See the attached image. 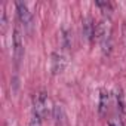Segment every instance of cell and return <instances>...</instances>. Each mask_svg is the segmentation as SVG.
<instances>
[{
    "instance_id": "30bf717a",
    "label": "cell",
    "mask_w": 126,
    "mask_h": 126,
    "mask_svg": "<svg viewBox=\"0 0 126 126\" xmlns=\"http://www.w3.org/2000/svg\"><path fill=\"white\" fill-rule=\"evenodd\" d=\"M116 98H117V104H119L120 110H122V111H126V105H125V98H123V94H122L120 91H117V95H116Z\"/></svg>"
},
{
    "instance_id": "3957f363",
    "label": "cell",
    "mask_w": 126,
    "mask_h": 126,
    "mask_svg": "<svg viewBox=\"0 0 126 126\" xmlns=\"http://www.w3.org/2000/svg\"><path fill=\"white\" fill-rule=\"evenodd\" d=\"M15 6H16L18 19H19L21 25H22L28 33H31V30H33V15H31L28 6H27L24 2H16Z\"/></svg>"
},
{
    "instance_id": "ba28073f",
    "label": "cell",
    "mask_w": 126,
    "mask_h": 126,
    "mask_svg": "<svg viewBox=\"0 0 126 126\" xmlns=\"http://www.w3.org/2000/svg\"><path fill=\"white\" fill-rule=\"evenodd\" d=\"M61 39H62V47L65 50H70L73 47V33L70 28H62L61 31Z\"/></svg>"
},
{
    "instance_id": "7a4b0ae2",
    "label": "cell",
    "mask_w": 126,
    "mask_h": 126,
    "mask_svg": "<svg viewBox=\"0 0 126 126\" xmlns=\"http://www.w3.org/2000/svg\"><path fill=\"white\" fill-rule=\"evenodd\" d=\"M47 102L49 98L45 92H37L33 96V116H36L37 119L43 120L47 116Z\"/></svg>"
},
{
    "instance_id": "9c48e42d",
    "label": "cell",
    "mask_w": 126,
    "mask_h": 126,
    "mask_svg": "<svg viewBox=\"0 0 126 126\" xmlns=\"http://www.w3.org/2000/svg\"><path fill=\"white\" fill-rule=\"evenodd\" d=\"M108 126H123V122H122L120 116L119 117L117 116H111L108 119Z\"/></svg>"
},
{
    "instance_id": "7c38bea8",
    "label": "cell",
    "mask_w": 126,
    "mask_h": 126,
    "mask_svg": "<svg viewBox=\"0 0 126 126\" xmlns=\"http://www.w3.org/2000/svg\"><path fill=\"white\" fill-rule=\"evenodd\" d=\"M28 126H42V120L37 119L36 116H31V119L28 122Z\"/></svg>"
},
{
    "instance_id": "277c9868",
    "label": "cell",
    "mask_w": 126,
    "mask_h": 126,
    "mask_svg": "<svg viewBox=\"0 0 126 126\" xmlns=\"http://www.w3.org/2000/svg\"><path fill=\"white\" fill-rule=\"evenodd\" d=\"M12 46H14V59H15V64L18 65L24 56V40H22V33H21L19 25H16L14 30Z\"/></svg>"
},
{
    "instance_id": "5b68a950",
    "label": "cell",
    "mask_w": 126,
    "mask_h": 126,
    "mask_svg": "<svg viewBox=\"0 0 126 126\" xmlns=\"http://www.w3.org/2000/svg\"><path fill=\"white\" fill-rule=\"evenodd\" d=\"M67 67V56L61 52H53L52 53V59H50V70H52V74L56 76V74H61L62 71L65 70Z\"/></svg>"
},
{
    "instance_id": "52a82bcc",
    "label": "cell",
    "mask_w": 126,
    "mask_h": 126,
    "mask_svg": "<svg viewBox=\"0 0 126 126\" xmlns=\"http://www.w3.org/2000/svg\"><path fill=\"white\" fill-rule=\"evenodd\" d=\"M108 107H110V95L105 89H101L99 91V99H98V111H99V116H105L107 111H108Z\"/></svg>"
},
{
    "instance_id": "6da1fadb",
    "label": "cell",
    "mask_w": 126,
    "mask_h": 126,
    "mask_svg": "<svg viewBox=\"0 0 126 126\" xmlns=\"http://www.w3.org/2000/svg\"><path fill=\"white\" fill-rule=\"evenodd\" d=\"M96 40L101 43L102 52L110 53L111 49V27L107 21H101L96 24Z\"/></svg>"
},
{
    "instance_id": "8fae6325",
    "label": "cell",
    "mask_w": 126,
    "mask_h": 126,
    "mask_svg": "<svg viewBox=\"0 0 126 126\" xmlns=\"http://www.w3.org/2000/svg\"><path fill=\"white\" fill-rule=\"evenodd\" d=\"M96 6L101 8V9L104 11V14H107V12L110 14V12H111V5H110L108 2H96Z\"/></svg>"
},
{
    "instance_id": "8992f818",
    "label": "cell",
    "mask_w": 126,
    "mask_h": 126,
    "mask_svg": "<svg viewBox=\"0 0 126 126\" xmlns=\"http://www.w3.org/2000/svg\"><path fill=\"white\" fill-rule=\"evenodd\" d=\"M83 36L89 43H92L94 39H96V25L94 24L92 18H86L83 21Z\"/></svg>"
},
{
    "instance_id": "4fadbf2b",
    "label": "cell",
    "mask_w": 126,
    "mask_h": 126,
    "mask_svg": "<svg viewBox=\"0 0 126 126\" xmlns=\"http://www.w3.org/2000/svg\"><path fill=\"white\" fill-rule=\"evenodd\" d=\"M5 30H6V12L5 9H2V31L5 33Z\"/></svg>"
}]
</instances>
